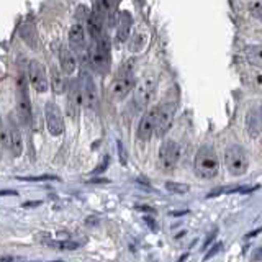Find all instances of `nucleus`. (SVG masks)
<instances>
[{
  "label": "nucleus",
  "instance_id": "f257e3e1",
  "mask_svg": "<svg viewBox=\"0 0 262 262\" xmlns=\"http://www.w3.org/2000/svg\"><path fill=\"white\" fill-rule=\"evenodd\" d=\"M195 172L202 179H213L220 172L218 156L211 146H202L195 156Z\"/></svg>",
  "mask_w": 262,
  "mask_h": 262
},
{
  "label": "nucleus",
  "instance_id": "f03ea898",
  "mask_svg": "<svg viewBox=\"0 0 262 262\" xmlns=\"http://www.w3.org/2000/svg\"><path fill=\"white\" fill-rule=\"evenodd\" d=\"M225 164H226V169L229 174L234 177H239L249 167L248 154H246V151L241 146H236V144L229 146L225 151Z\"/></svg>",
  "mask_w": 262,
  "mask_h": 262
},
{
  "label": "nucleus",
  "instance_id": "7ed1b4c3",
  "mask_svg": "<svg viewBox=\"0 0 262 262\" xmlns=\"http://www.w3.org/2000/svg\"><path fill=\"white\" fill-rule=\"evenodd\" d=\"M156 87H158V80H156L154 76H146L139 80V84L135 89V98H133L138 108H146L151 103L156 94Z\"/></svg>",
  "mask_w": 262,
  "mask_h": 262
},
{
  "label": "nucleus",
  "instance_id": "20e7f679",
  "mask_svg": "<svg viewBox=\"0 0 262 262\" xmlns=\"http://www.w3.org/2000/svg\"><path fill=\"white\" fill-rule=\"evenodd\" d=\"M179 158H180V147L176 141L172 139H167L164 141L161 149H159V162L161 167L166 172H172L179 164Z\"/></svg>",
  "mask_w": 262,
  "mask_h": 262
},
{
  "label": "nucleus",
  "instance_id": "39448f33",
  "mask_svg": "<svg viewBox=\"0 0 262 262\" xmlns=\"http://www.w3.org/2000/svg\"><path fill=\"white\" fill-rule=\"evenodd\" d=\"M28 79L31 82L33 89L39 94L48 92L49 89V79L46 74V68L39 61H30L28 64Z\"/></svg>",
  "mask_w": 262,
  "mask_h": 262
},
{
  "label": "nucleus",
  "instance_id": "423d86ee",
  "mask_svg": "<svg viewBox=\"0 0 262 262\" xmlns=\"http://www.w3.org/2000/svg\"><path fill=\"white\" fill-rule=\"evenodd\" d=\"M45 115H46V125H48L49 133L53 136H61L64 133V120H62V113L59 110V106L54 105L53 102H48L45 108Z\"/></svg>",
  "mask_w": 262,
  "mask_h": 262
},
{
  "label": "nucleus",
  "instance_id": "0eeeda50",
  "mask_svg": "<svg viewBox=\"0 0 262 262\" xmlns=\"http://www.w3.org/2000/svg\"><path fill=\"white\" fill-rule=\"evenodd\" d=\"M174 113H176V103H162L159 105L158 110V121H156V136H164L169 131L172 120H174Z\"/></svg>",
  "mask_w": 262,
  "mask_h": 262
},
{
  "label": "nucleus",
  "instance_id": "6e6552de",
  "mask_svg": "<svg viewBox=\"0 0 262 262\" xmlns=\"http://www.w3.org/2000/svg\"><path fill=\"white\" fill-rule=\"evenodd\" d=\"M82 100H84V95H82V84L79 80L74 79L69 84V94H68V115L71 120H77Z\"/></svg>",
  "mask_w": 262,
  "mask_h": 262
},
{
  "label": "nucleus",
  "instance_id": "1a4fd4ad",
  "mask_svg": "<svg viewBox=\"0 0 262 262\" xmlns=\"http://www.w3.org/2000/svg\"><path fill=\"white\" fill-rule=\"evenodd\" d=\"M158 110L159 106H151L149 110L144 113V117L139 121L138 126V138L143 139V141H147L156 131V121H158Z\"/></svg>",
  "mask_w": 262,
  "mask_h": 262
},
{
  "label": "nucleus",
  "instance_id": "9d476101",
  "mask_svg": "<svg viewBox=\"0 0 262 262\" xmlns=\"http://www.w3.org/2000/svg\"><path fill=\"white\" fill-rule=\"evenodd\" d=\"M16 112H18V117L21 123L28 125L31 120V102L30 97L27 94V87H25V80L20 79L18 82V94H16Z\"/></svg>",
  "mask_w": 262,
  "mask_h": 262
},
{
  "label": "nucleus",
  "instance_id": "9b49d317",
  "mask_svg": "<svg viewBox=\"0 0 262 262\" xmlns=\"http://www.w3.org/2000/svg\"><path fill=\"white\" fill-rule=\"evenodd\" d=\"M133 89H135V77L131 76V74H128V76H120L112 84L110 95L115 100H121V98H125Z\"/></svg>",
  "mask_w": 262,
  "mask_h": 262
},
{
  "label": "nucleus",
  "instance_id": "f8f14e48",
  "mask_svg": "<svg viewBox=\"0 0 262 262\" xmlns=\"http://www.w3.org/2000/svg\"><path fill=\"white\" fill-rule=\"evenodd\" d=\"M82 95H84V102L89 108H97L98 105V94L94 79L89 74H82Z\"/></svg>",
  "mask_w": 262,
  "mask_h": 262
},
{
  "label": "nucleus",
  "instance_id": "ddd939ff",
  "mask_svg": "<svg viewBox=\"0 0 262 262\" xmlns=\"http://www.w3.org/2000/svg\"><path fill=\"white\" fill-rule=\"evenodd\" d=\"M7 147L15 158H18L23 151V136L15 123H10V126L7 128Z\"/></svg>",
  "mask_w": 262,
  "mask_h": 262
},
{
  "label": "nucleus",
  "instance_id": "4468645a",
  "mask_svg": "<svg viewBox=\"0 0 262 262\" xmlns=\"http://www.w3.org/2000/svg\"><path fill=\"white\" fill-rule=\"evenodd\" d=\"M90 62H92V66L95 69L105 71L110 64V53L102 51L100 48L95 46L92 51H90Z\"/></svg>",
  "mask_w": 262,
  "mask_h": 262
},
{
  "label": "nucleus",
  "instance_id": "2eb2a0df",
  "mask_svg": "<svg viewBox=\"0 0 262 262\" xmlns=\"http://www.w3.org/2000/svg\"><path fill=\"white\" fill-rule=\"evenodd\" d=\"M131 25H133V20H131V15L128 12H121L118 15V28H117V38L118 41H126L131 31Z\"/></svg>",
  "mask_w": 262,
  "mask_h": 262
},
{
  "label": "nucleus",
  "instance_id": "dca6fc26",
  "mask_svg": "<svg viewBox=\"0 0 262 262\" xmlns=\"http://www.w3.org/2000/svg\"><path fill=\"white\" fill-rule=\"evenodd\" d=\"M59 61H61V68L64 74H72L77 68V61L76 56H74L72 51H69L68 48H61L59 51Z\"/></svg>",
  "mask_w": 262,
  "mask_h": 262
},
{
  "label": "nucleus",
  "instance_id": "f3484780",
  "mask_svg": "<svg viewBox=\"0 0 262 262\" xmlns=\"http://www.w3.org/2000/svg\"><path fill=\"white\" fill-rule=\"evenodd\" d=\"M87 30L95 41L102 36V16L100 13H92L87 18Z\"/></svg>",
  "mask_w": 262,
  "mask_h": 262
},
{
  "label": "nucleus",
  "instance_id": "a211bd4d",
  "mask_svg": "<svg viewBox=\"0 0 262 262\" xmlns=\"http://www.w3.org/2000/svg\"><path fill=\"white\" fill-rule=\"evenodd\" d=\"M246 59H248L254 68L262 69V45H254L246 48Z\"/></svg>",
  "mask_w": 262,
  "mask_h": 262
},
{
  "label": "nucleus",
  "instance_id": "6ab92c4d",
  "mask_svg": "<svg viewBox=\"0 0 262 262\" xmlns=\"http://www.w3.org/2000/svg\"><path fill=\"white\" fill-rule=\"evenodd\" d=\"M84 39H85V35H84V27L79 23L72 25V28L69 30V43L72 46H84Z\"/></svg>",
  "mask_w": 262,
  "mask_h": 262
},
{
  "label": "nucleus",
  "instance_id": "aec40b11",
  "mask_svg": "<svg viewBox=\"0 0 262 262\" xmlns=\"http://www.w3.org/2000/svg\"><path fill=\"white\" fill-rule=\"evenodd\" d=\"M97 4H98V13L102 15H112L115 7H117L113 0H97Z\"/></svg>",
  "mask_w": 262,
  "mask_h": 262
},
{
  "label": "nucleus",
  "instance_id": "412c9836",
  "mask_svg": "<svg viewBox=\"0 0 262 262\" xmlns=\"http://www.w3.org/2000/svg\"><path fill=\"white\" fill-rule=\"evenodd\" d=\"M144 43H146V38L138 33V35L133 36V43L129 45V49H131L133 53H138V51H141V49H143Z\"/></svg>",
  "mask_w": 262,
  "mask_h": 262
},
{
  "label": "nucleus",
  "instance_id": "4be33fe9",
  "mask_svg": "<svg viewBox=\"0 0 262 262\" xmlns=\"http://www.w3.org/2000/svg\"><path fill=\"white\" fill-rule=\"evenodd\" d=\"M53 248L61 249V251H71V249H77L79 244L74 241H57V243H53Z\"/></svg>",
  "mask_w": 262,
  "mask_h": 262
},
{
  "label": "nucleus",
  "instance_id": "5701e85b",
  "mask_svg": "<svg viewBox=\"0 0 262 262\" xmlns=\"http://www.w3.org/2000/svg\"><path fill=\"white\" fill-rule=\"evenodd\" d=\"M166 188L174 193H187L188 192V185L185 184H176V182H167L166 184Z\"/></svg>",
  "mask_w": 262,
  "mask_h": 262
},
{
  "label": "nucleus",
  "instance_id": "b1692460",
  "mask_svg": "<svg viewBox=\"0 0 262 262\" xmlns=\"http://www.w3.org/2000/svg\"><path fill=\"white\" fill-rule=\"evenodd\" d=\"M18 180H25V182H43V180H57L54 176H38V177H18Z\"/></svg>",
  "mask_w": 262,
  "mask_h": 262
},
{
  "label": "nucleus",
  "instance_id": "393cba45",
  "mask_svg": "<svg viewBox=\"0 0 262 262\" xmlns=\"http://www.w3.org/2000/svg\"><path fill=\"white\" fill-rule=\"evenodd\" d=\"M4 147H7V129L0 125V156L4 152Z\"/></svg>",
  "mask_w": 262,
  "mask_h": 262
},
{
  "label": "nucleus",
  "instance_id": "a878e982",
  "mask_svg": "<svg viewBox=\"0 0 262 262\" xmlns=\"http://www.w3.org/2000/svg\"><path fill=\"white\" fill-rule=\"evenodd\" d=\"M54 92H57V94L62 92V80L57 72H54Z\"/></svg>",
  "mask_w": 262,
  "mask_h": 262
},
{
  "label": "nucleus",
  "instance_id": "bb28decb",
  "mask_svg": "<svg viewBox=\"0 0 262 262\" xmlns=\"http://www.w3.org/2000/svg\"><path fill=\"white\" fill-rule=\"evenodd\" d=\"M252 13H254V16H257L259 20H262V4H254Z\"/></svg>",
  "mask_w": 262,
  "mask_h": 262
},
{
  "label": "nucleus",
  "instance_id": "cd10ccee",
  "mask_svg": "<svg viewBox=\"0 0 262 262\" xmlns=\"http://www.w3.org/2000/svg\"><path fill=\"white\" fill-rule=\"evenodd\" d=\"M106 166H108V158H103V162H102L100 166H98V167L94 170V174H100L102 170H105V169H106Z\"/></svg>",
  "mask_w": 262,
  "mask_h": 262
},
{
  "label": "nucleus",
  "instance_id": "c85d7f7f",
  "mask_svg": "<svg viewBox=\"0 0 262 262\" xmlns=\"http://www.w3.org/2000/svg\"><path fill=\"white\" fill-rule=\"evenodd\" d=\"M220 248H221V244L218 243V244H215V246H213V249L207 254V256H205V259H210L211 256H213V254H216L218 251H220Z\"/></svg>",
  "mask_w": 262,
  "mask_h": 262
},
{
  "label": "nucleus",
  "instance_id": "c756f323",
  "mask_svg": "<svg viewBox=\"0 0 262 262\" xmlns=\"http://www.w3.org/2000/svg\"><path fill=\"white\" fill-rule=\"evenodd\" d=\"M18 195L15 190H0V196H15Z\"/></svg>",
  "mask_w": 262,
  "mask_h": 262
},
{
  "label": "nucleus",
  "instance_id": "7c9ffc66",
  "mask_svg": "<svg viewBox=\"0 0 262 262\" xmlns=\"http://www.w3.org/2000/svg\"><path fill=\"white\" fill-rule=\"evenodd\" d=\"M113 2H115V4H117V5H118V4H120V0H113Z\"/></svg>",
  "mask_w": 262,
  "mask_h": 262
}]
</instances>
